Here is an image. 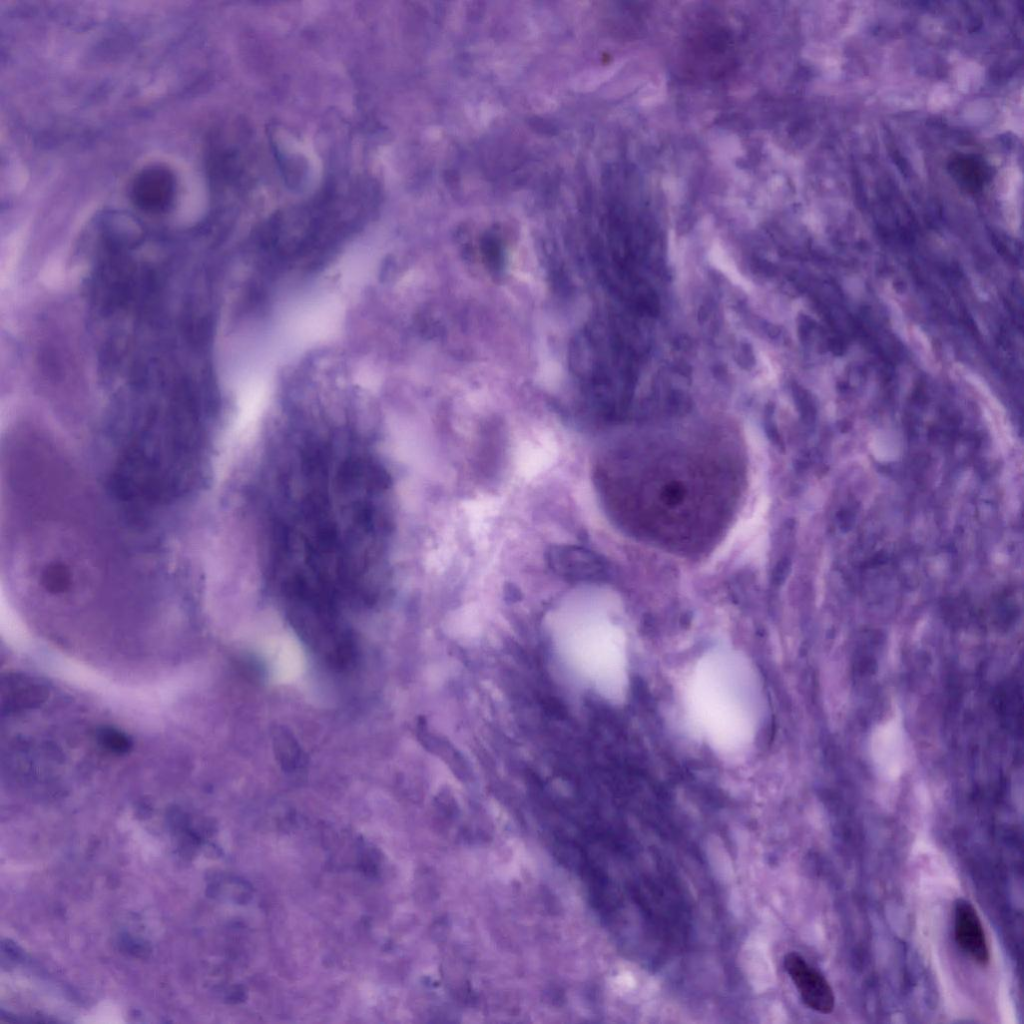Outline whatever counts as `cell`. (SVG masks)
<instances>
[{
	"mask_svg": "<svg viewBox=\"0 0 1024 1024\" xmlns=\"http://www.w3.org/2000/svg\"><path fill=\"white\" fill-rule=\"evenodd\" d=\"M686 704L693 725L715 752L740 756L755 741L763 721L761 677L739 650L715 647L695 664Z\"/></svg>",
	"mask_w": 1024,
	"mask_h": 1024,
	"instance_id": "6da1fadb",
	"label": "cell"
},
{
	"mask_svg": "<svg viewBox=\"0 0 1024 1024\" xmlns=\"http://www.w3.org/2000/svg\"><path fill=\"white\" fill-rule=\"evenodd\" d=\"M567 664L605 699L622 702L627 695L628 640L610 622L589 625L556 640Z\"/></svg>",
	"mask_w": 1024,
	"mask_h": 1024,
	"instance_id": "7a4b0ae2",
	"label": "cell"
},
{
	"mask_svg": "<svg viewBox=\"0 0 1024 1024\" xmlns=\"http://www.w3.org/2000/svg\"><path fill=\"white\" fill-rule=\"evenodd\" d=\"M783 963L804 1004L821 1014H830L835 996L823 974L796 952L787 953Z\"/></svg>",
	"mask_w": 1024,
	"mask_h": 1024,
	"instance_id": "3957f363",
	"label": "cell"
},
{
	"mask_svg": "<svg viewBox=\"0 0 1024 1024\" xmlns=\"http://www.w3.org/2000/svg\"><path fill=\"white\" fill-rule=\"evenodd\" d=\"M131 198L142 210L159 213L173 202L176 180L173 172L162 165H150L140 170L131 184Z\"/></svg>",
	"mask_w": 1024,
	"mask_h": 1024,
	"instance_id": "277c9868",
	"label": "cell"
},
{
	"mask_svg": "<svg viewBox=\"0 0 1024 1024\" xmlns=\"http://www.w3.org/2000/svg\"><path fill=\"white\" fill-rule=\"evenodd\" d=\"M954 938L976 963L982 966L989 963L990 950L981 920L971 902L964 898L954 903Z\"/></svg>",
	"mask_w": 1024,
	"mask_h": 1024,
	"instance_id": "5b68a950",
	"label": "cell"
},
{
	"mask_svg": "<svg viewBox=\"0 0 1024 1024\" xmlns=\"http://www.w3.org/2000/svg\"><path fill=\"white\" fill-rule=\"evenodd\" d=\"M548 561L558 575L569 581H593L603 577L601 560L585 548L553 546L548 552Z\"/></svg>",
	"mask_w": 1024,
	"mask_h": 1024,
	"instance_id": "8992f818",
	"label": "cell"
},
{
	"mask_svg": "<svg viewBox=\"0 0 1024 1024\" xmlns=\"http://www.w3.org/2000/svg\"><path fill=\"white\" fill-rule=\"evenodd\" d=\"M871 755L878 771L885 776H898L905 763V742L901 728L889 722L874 732Z\"/></svg>",
	"mask_w": 1024,
	"mask_h": 1024,
	"instance_id": "52a82bcc",
	"label": "cell"
},
{
	"mask_svg": "<svg viewBox=\"0 0 1024 1024\" xmlns=\"http://www.w3.org/2000/svg\"><path fill=\"white\" fill-rule=\"evenodd\" d=\"M273 742L276 756L283 767L287 770H294L302 762V753L293 736L283 728L275 730Z\"/></svg>",
	"mask_w": 1024,
	"mask_h": 1024,
	"instance_id": "ba28073f",
	"label": "cell"
}]
</instances>
